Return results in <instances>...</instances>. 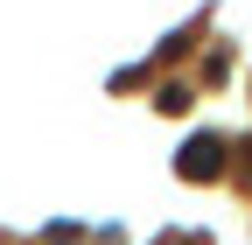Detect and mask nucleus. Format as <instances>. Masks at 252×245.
<instances>
[{"label":"nucleus","instance_id":"nucleus-1","mask_svg":"<svg viewBox=\"0 0 252 245\" xmlns=\"http://www.w3.org/2000/svg\"><path fill=\"white\" fill-rule=\"evenodd\" d=\"M175 168H182L189 182H210L217 168H224V147H217L210 133H196V140H182V154H175Z\"/></svg>","mask_w":252,"mask_h":245},{"label":"nucleus","instance_id":"nucleus-2","mask_svg":"<svg viewBox=\"0 0 252 245\" xmlns=\"http://www.w3.org/2000/svg\"><path fill=\"white\" fill-rule=\"evenodd\" d=\"M168 245H203V238H189V231H168Z\"/></svg>","mask_w":252,"mask_h":245}]
</instances>
